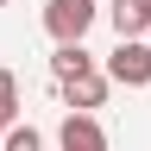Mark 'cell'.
<instances>
[{
    "label": "cell",
    "mask_w": 151,
    "mask_h": 151,
    "mask_svg": "<svg viewBox=\"0 0 151 151\" xmlns=\"http://www.w3.org/2000/svg\"><path fill=\"white\" fill-rule=\"evenodd\" d=\"M94 19H101L94 0H44V32L57 38V44H82V38L94 32Z\"/></svg>",
    "instance_id": "6da1fadb"
},
{
    "label": "cell",
    "mask_w": 151,
    "mask_h": 151,
    "mask_svg": "<svg viewBox=\"0 0 151 151\" xmlns=\"http://www.w3.org/2000/svg\"><path fill=\"white\" fill-rule=\"evenodd\" d=\"M101 76L120 82V88H145V82H151V44H113Z\"/></svg>",
    "instance_id": "7a4b0ae2"
},
{
    "label": "cell",
    "mask_w": 151,
    "mask_h": 151,
    "mask_svg": "<svg viewBox=\"0 0 151 151\" xmlns=\"http://www.w3.org/2000/svg\"><path fill=\"white\" fill-rule=\"evenodd\" d=\"M107 19H113V32H120V44H145L151 0H107Z\"/></svg>",
    "instance_id": "3957f363"
},
{
    "label": "cell",
    "mask_w": 151,
    "mask_h": 151,
    "mask_svg": "<svg viewBox=\"0 0 151 151\" xmlns=\"http://www.w3.org/2000/svg\"><path fill=\"white\" fill-rule=\"evenodd\" d=\"M57 145H63V151H107V132H101V120H94V113H63Z\"/></svg>",
    "instance_id": "277c9868"
},
{
    "label": "cell",
    "mask_w": 151,
    "mask_h": 151,
    "mask_svg": "<svg viewBox=\"0 0 151 151\" xmlns=\"http://www.w3.org/2000/svg\"><path fill=\"white\" fill-rule=\"evenodd\" d=\"M107 88H113V82L94 69V76H76V82H63L57 94H63V107H69V113H94V107L107 101Z\"/></svg>",
    "instance_id": "5b68a950"
},
{
    "label": "cell",
    "mask_w": 151,
    "mask_h": 151,
    "mask_svg": "<svg viewBox=\"0 0 151 151\" xmlns=\"http://www.w3.org/2000/svg\"><path fill=\"white\" fill-rule=\"evenodd\" d=\"M76 76H94L88 44H57V57H50V82L63 88V82H76Z\"/></svg>",
    "instance_id": "8992f818"
},
{
    "label": "cell",
    "mask_w": 151,
    "mask_h": 151,
    "mask_svg": "<svg viewBox=\"0 0 151 151\" xmlns=\"http://www.w3.org/2000/svg\"><path fill=\"white\" fill-rule=\"evenodd\" d=\"M0 151H44V132L38 126H13L6 139H0Z\"/></svg>",
    "instance_id": "52a82bcc"
},
{
    "label": "cell",
    "mask_w": 151,
    "mask_h": 151,
    "mask_svg": "<svg viewBox=\"0 0 151 151\" xmlns=\"http://www.w3.org/2000/svg\"><path fill=\"white\" fill-rule=\"evenodd\" d=\"M0 113H6V120H19V76L0 63Z\"/></svg>",
    "instance_id": "ba28073f"
},
{
    "label": "cell",
    "mask_w": 151,
    "mask_h": 151,
    "mask_svg": "<svg viewBox=\"0 0 151 151\" xmlns=\"http://www.w3.org/2000/svg\"><path fill=\"white\" fill-rule=\"evenodd\" d=\"M13 126H19V120H6V113H0V139H6V132H13Z\"/></svg>",
    "instance_id": "9c48e42d"
},
{
    "label": "cell",
    "mask_w": 151,
    "mask_h": 151,
    "mask_svg": "<svg viewBox=\"0 0 151 151\" xmlns=\"http://www.w3.org/2000/svg\"><path fill=\"white\" fill-rule=\"evenodd\" d=\"M0 6H6V0H0Z\"/></svg>",
    "instance_id": "30bf717a"
}]
</instances>
